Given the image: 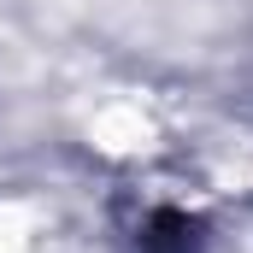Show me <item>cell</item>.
<instances>
[{"label": "cell", "instance_id": "6da1fadb", "mask_svg": "<svg viewBox=\"0 0 253 253\" xmlns=\"http://www.w3.org/2000/svg\"><path fill=\"white\" fill-rule=\"evenodd\" d=\"M212 218L200 200L183 194H129L124 212L112 218V253H212Z\"/></svg>", "mask_w": 253, "mask_h": 253}]
</instances>
